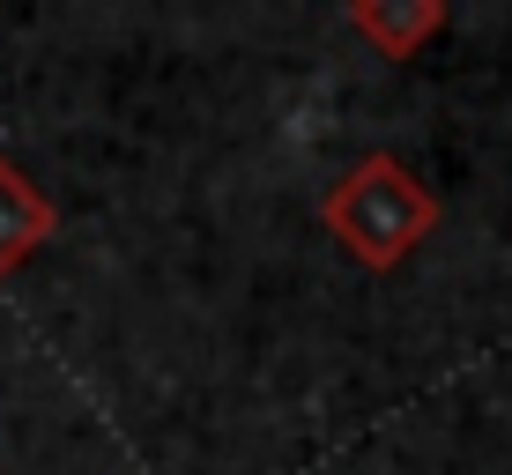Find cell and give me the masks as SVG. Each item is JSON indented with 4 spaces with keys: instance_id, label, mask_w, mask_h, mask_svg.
<instances>
[{
    "instance_id": "2",
    "label": "cell",
    "mask_w": 512,
    "mask_h": 475,
    "mask_svg": "<svg viewBox=\"0 0 512 475\" xmlns=\"http://www.w3.org/2000/svg\"><path fill=\"white\" fill-rule=\"evenodd\" d=\"M52 231H60V208L38 193V179H30L23 164L0 156V275H15Z\"/></svg>"
},
{
    "instance_id": "3",
    "label": "cell",
    "mask_w": 512,
    "mask_h": 475,
    "mask_svg": "<svg viewBox=\"0 0 512 475\" xmlns=\"http://www.w3.org/2000/svg\"><path fill=\"white\" fill-rule=\"evenodd\" d=\"M349 30H357L379 60H416V52L446 30V8H438V0H357V8H349Z\"/></svg>"
},
{
    "instance_id": "1",
    "label": "cell",
    "mask_w": 512,
    "mask_h": 475,
    "mask_svg": "<svg viewBox=\"0 0 512 475\" xmlns=\"http://www.w3.org/2000/svg\"><path fill=\"white\" fill-rule=\"evenodd\" d=\"M320 216H327V231L349 260H364L372 275H386L438 231V193L423 186L401 156H364V164L327 193Z\"/></svg>"
}]
</instances>
